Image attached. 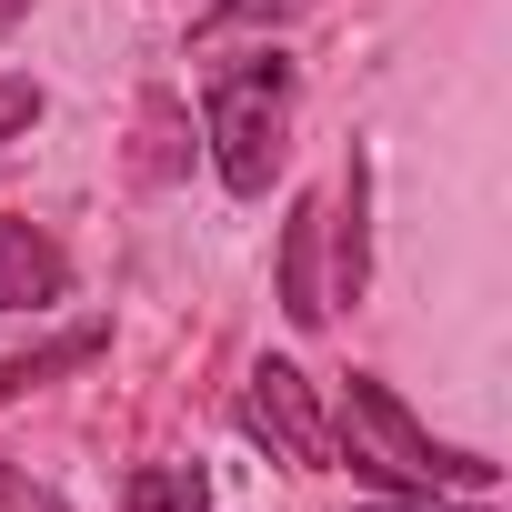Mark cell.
Here are the masks:
<instances>
[{
	"mask_svg": "<svg viewBox=\"0 0 512 512\" xmlns=\"http://www.w3.org/2000/svg\"><path fill=\"white\" fill-rule=\"evenodd\" d=\"M101 352H111V322H71V332H51L31 352H0V402H21V392H41V382H61V372H81Z\"/></svg>",
	"mask_w": 512,
	"mask_h": 512,
	"instance_id": "6",
	"label": "cell"
},
{
	"mask_svg": "<svg viewBox=\"0 0 512 512\" xmlns=\"http://www.w3.org/2000/svg\"><path fill=\"white\" fill-rule=\"evenodd\" d=\"M0 512H71L61 492H41L31 472H11V462H0Z\"/></svg>",
	"mask_w": 512,
	"mask_h": 512,
	"instance_id": "11",
	"label": "cell"
},
{
	"mask_svg": "<svg viewBox=\"0 0 512 512\" xmlns=\"http://www.w3.org/2000/svg\"><path fill=\"white\" fill-rule=\"evenodd\" d=\"M241 422H251V442H272V452L302 462V472L332 462V412L312 402V382H302L292 362H251V382H241Z\"/></svg>",
	"mask_w": 512,
	"mask_h": 512,
	"instance_id": "3",
	"label": "cell"
},
{
	"mask_svg": "<svg viewBox=\"0 0 512 512\" xmlns=\"http://www.w3.org/2000/svg\"><path fill=\"white\" fill-rule=\"evenodd\" d=\"M362 512H452V502H432V492H422V502H362ZM462 512H492V502H462Z\"/></svg>",
	"mask_w": 512,
	"mask_h": 512,
	"instance_id": "12",
	"label": "cell"
},
{
	"mask_svg": "<svg viewBox=\"0 0 512 512\" xmlns=\"http://www.w3.org/2000/svg\"><path fill=\"white\" fill-rule=\"evenodd\" d=\"M292 11H312V0H211V11L191 21V41H201V51H221V41L272 31V21H292Z\"/></svg>",
	"mask_w": 512,
	"mask_h": 512,
	"instance_id": "8",
	"label": "cell"
},
{
	"mask_svg": "<svg viewBox=\"0 0 512 512\" xmlns=\"http://www.w3.org/2000/svg\"><path fill=\"white\" fill-rule=\"evenodd\" d=\"M131 512H211V472L201 462H141L131 472Z\"/></svg>",
	"mask_w": 512,
	"mask_h": 512,
	"instance_id": "7",
	"label": "cell"
},
{
	"mask_svg": "<svg viewBox=\"0 0 512 512\" xmlns=\"http://www.w3.org/2000/svg\"><path fill=\"white\" fill-rule=\"evenodd\" d=\"M282 312L292 332H322L332 322V282H322V201L302 191L292 221H282Z\"/></svg>",
	"mask_w": 512,
	"mask_h": 512,
	"instance_id": "5",
	"label": "cell"
},
{
	"mask_svg": "<svg viewBox=\"0 0 512 512\" xmlns=\"http://www.w3.org/2000/svg\"><path fill=\"white\" fill-rule=\"evenodd\" d=\"M61 292H71V251L51 231H31V221L0 211V312H41Z\"/></svg>",
	"mask_w": 512,
	"mask_h": 512,
	"instance_id": "4",
	"label": "cell"
},
{
	"mask_svg": "<svg viewBox=\"0 0 512 512\" xmlns=\"http://www.w3.org/2000/svg\"><path fill=\"white\" fill-rule=\"evenodd\" d=\"M41 121V81H0V141H21Z\"/></svg>",
	"mask_w": 512,
	"mask_h": 512,
	"instance_id": "10",
	"label": "cell"
},
{
	"mask_svg": "<svg viewBox=\"0 0 512 512\" xmlns=\"http://www.w3.org/2000/svg\"><path fill=\"white\" fill-rule=\"evenodd\" d=\"M292 101H302V81H292L282 51L211 71V91H201V131H211V171H221L231 201H262L272 171L292 161Z\"/></svg>",
	"mask_w": 512,
	"mask_h": 512,
	"instance_id": "2",
	"label": "cell"
},
{
	"mask_svg": "<svg viewBox=\"0 0 512 512\" xmlns=\"http://www.w3.org/2000/svg\"><path fill=\"white\" fill-rule=\"evenodd\" d=\"M332 462H352V472H372V482H392V492H492V482H502V462H482V452H462V442H432L382 372H352L342 422H332Z\"/></svg>",
	"mask_w": 512,
	"mask_h": 512,
	"instance_id": "1",
	"label": "cell"
},
{
	"mask_svg": "<svg viewBox=\"0 0 512 512\" xmlns=\"http://www.w3.org/2000/svg\"><path fill=\"white\" fill-rule=\"evenodd\" d=\"M141 131H151L141 171H151V181H171V171H181V151H171V141H181V111H171V91H151V101H141Z\"/></svg>",
	"mask_w": 512,
	"mask_h": 512,
	"instance_id": "9",
	"label": "cell"
},
{
	"mask_svg": "<svg viewBox=\"0 0 512 512\" xmlns=\"http://www.w3.org/2000/svg\"><path fill=\"white\" fill-rule=\"evenodd\" d=\"M21 21H31V0H0V41H11V31H21Z\"/></svg>",
	"mask_w": 512,
	"mask_h": 512,
	"instance_id": "13",
	"label": "cell"
}]
</instances>
